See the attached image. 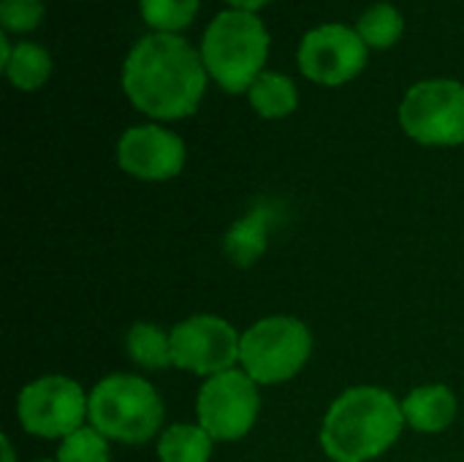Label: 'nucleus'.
<instances>
[{"instance_id": "obj_1", "label": "nucleus", "mask_w": 464, "mask_h": 462, "mask_svg": "<svg viewBox=\"0 0 464 462\" xmlns=\"http://www.w3.org/2000/svg\"><path fill=\"white\" fill-rule=\"evenodd\" d=\"M207 65L182 35L150 33L136 41L122 65V90L152 120L190 117L207 90Z\"/></svg>"}, {"instance_id": "obj_2", "label": "nucleus", "mask_w": 464, "mask_h": 462, "mask_svg": "<svg viewBox=\"0 0 464 462\" xmlns=\"http://www.w3.org/2000/svg\"><path fill=\"white\" fill-rule=\"evenodd\" d=\"M402 400L383 387H351L321 422V449L332 462H370L386 455L405 430Z\"/></svg>"}, {"instance_id": "obj_3", "label": "nucleus", "mask_w": 464, "mask_h": 462, "mask_svg": "<svg viewBox=\"0 0 464 462\" xmlns=\"http://www.w3.org/2000/svg\"><path fill=\"white\" fill-rule=\"evenodd\" d=\"M163 400L152 381L133 373H111L90 389L87 425L122 447H144L163 428Z\"/></svg>"}, {"instance_id": "obj_4", "label": "nucleus", "mask_w": 464, "mask_h": 462, "mask_svg": "<svg viewBox=\"0 0 464 462\" xmlns=\"http://www.w3.org/2000/svg\"><path fill=\"white\" fill-rule=\"evenodd\" d=\"M269 54L266 25L253 11H220L201 41V60L207 74L231 95L245 93L264 74Z\"/></svg>"}, {"instance_id": "obj_5", "label": "nucleus", "mask_w": 464, "mask_h": 462, "mask_svg": "<svg viewBox=\"0 0 464 462\" xmlns=\"http://www.w3.org/2000/svg\"><path fill=\"white\" fill-rule=\"evenodd\" d=\"M313 354V332L296 316H266L242 332L239 368L258 384L275 387L296 378Z\"/></svg>"}, {"instance_id": "obj_6", "label": "nucleus", "mask_w": 464, "mask_h": 462, "mask_svg": "<svg viewBox=\"0 0 464 462\" xmlns=\"http://www.w3.org/2000/svg\"><path fill=\"white\" fill-rule=\"evenodd\" d=\"M90 395L68 376H41L16 395V422L27 436L63 441L84 428Z\"/></svg>"}, {"instance_id": "obj_7", "label": "nucleus", "mask_w": 464, "mask_h": 462, "mask_svg": "<svg viewBox=\"0 0 464 462\" xmlns=\"http://www.w3.org/2000/svg\"><path fill=\"white\" fill-rule=\"evenodd\" d=\"M400 125L427 147L464 144V84L454 79L413 84L400 103Z\"/></svg>"}, {"instance_id": "obj_8", "label": "nucleus", "mask_w": 464, "mask_h": 462, "mask_svg": "<svg viewBox=\"0 0 464 462\" xmlns=\"http://www.w3.org/2000/svg\"><path fill=\"white\" fill-rule=\"evenodd\" d=\"M258 414V384L242 368H231L226 373L204 378L196 395V422L215 438V444L245 438L256 428Z\"/></svg>"}, {"instance_id": "obj_9", "label": "nucleus", "mask_w": 464, "mask_h": 462, "mask_svg": "<svg viewBox=\"0 0 464 462\" xmlns=\"http://www.w3.org/2000/svg\"><path fill=\"white\" fill-rule=\"evenodd\" d=\"M242 335L220 316L198 313L171 327V362L201 378L239 368Z\"/></svg>"}, {"instance_id": "obj_10", "label": "nucleus", "mask_w": 464, "mask_h": 462, "mask_svg": "<svg viewBox=\"0 0 464 462\" xmlns=\"http://www.w3.org/2000/svg\"><path fill=\"white\" fill-rule=\"evenodd\" d=\"M367 65L364 38L345 25H321L302 38L299 68L302 74L326 87H340L356 79Z\"/></svg>"}, {"instance_id": "obj_11", "label": "nucleus", "mask_w": 464, "mask_h": 462, "mask_svg": "<svg viewBox=\"0 0 464 462\" xmlns=\"http://www.w3.org/2000/svg\"><path fill=\"white\" fill-rule=\"evenodd\" d=\"M117 163L141 182L174 180L185 166V142L160 125H133L117 142Z\"/></svg>"}, {"instance_id": "obj_12", "label": "nucleus", "mask_w": 464, "mask_h": 462, "mask_svg": "<svg viewBox=\"0 0 464 462\" xmlns=\"http://www.w3.org/2000/svg\"><path fill=\"white\" fill-rule=\"evenodd\" d=\"M459 400L451 387L446 384H424L405 395L402 417L405 425L416 433H443L457 422Z\"/></svg>"}, {"instance_id": "obj_13", "label": "nucleus", "mask_w": 464, "mask_h": 462, "mask_svg": "<svg viewBox=\"0 0 464 462\" xmlns=\"http://www.w3.org/2000/svg\"><path fill=\"white\" fill-rule=\"evenodd\" d=\"M160 462H209L215 452V438L198 422H179L158 436Z\"/></svg>"}, {"instance_id": "obj_14", "label": "nucleus", "mask_w": 464, "mask_h": 462, "mask_svg": "<svg viewBox=\"0 0 464 462\" xmlns=\"http://www.w3.org/2000/svg\"><path fill=\"white\" fill-rule=\"evenodd\" d=\"M266 237H269V215L266 210L256 207L226 231L223 251L237 267H253L266 251Z\"/></svg>"}, {"instance_id": "obj_15", "label": "nucleus", "mask_w": 464, "mask_h": 462, "mask_svg": "<svg viewBox=\"0 0 464 462\" xmlns=\"http://www.w3.org/2000/svg\"><path fill=\"white\" fill-rule=\"evenodd\" d=\"M125 354L141 370L171 368V329H163L150 321L133 324L125 335Z\"/></svg>"}, {"instance_id": "obj_16", "label": "nucleus", "mask_w": 464, "mask_h": 462, "mask_svg": "<svg viewBox=\"0 0 464 462\" xmlns=\"http://www.w3.org/2000/svg\"><path fill=\"white\" fill-rule=\"evenodd\" d=\"M247 95H250V106L264 120L288 117L296 109V103H299V93H296L294 79H288L283 74H275V71H264L253 82V87L247 90Z\"/></svg>"}, {"instance_id": "obj_17", "label": "nucleus", "mask_w": 464, "mask_h": 462, "mask_svg": "<svg viewBox=\"0 0 464 462\" xmlns=\"http://www.w3.org/2000/svg\"><path fill=\"white\" fill-rule=\"evenodd\" d=\"M3 71L16 90H38L46 84V79L52 74V57L41 44L19 41L14 46L8 63L3 65Z\"/></svg>"}, {"instance_id": "obj_18", "label": "nucleus", "mask_w": 464, "mask_h": 462, "mask_svg": "<svg viewBox=\"0 0 464 462\" xmlns=\"http://www.w3.org/2000/svg\"><path fill=\"white\" fill-rule=\"evenodd\" d=\"M402 30H405V19L392 3H378L372 8H367L356 25V33L364 38V44L375 46V49L394 46L400 41Z\"/></svg>"}, {"instance_id": "obj_19", "label": "nucleus", "mask_w": 464, "mask_h": 462, "mask_svg": "<svg viewBox=\"0 0 464 462\" xmlns=\"http://www.w3.org/2000/svg\"><path fill=\"white\" fill-rule=\"evenodd\" d=\"M111 441L103 438L92 425H84L65 436L57 447V462H111Z\"/></svg>"}, {"instance_id": "obj_20", "label": "nucleus", "mask_w": 464, "mask_h": 462, "mask_svg": "<svg viewBox=\"0 0 464 462\" xmlns=\"http://www.w3.org/2000/svg\"><path fill=\"white\" fill-rule=\"evenodd\" d=\"M141 16L158 33L185 30L198 11V0H139Z\"/></svg>"}, {"instance_id": "obj_21", "label": "nucleus", "mask_w": 464, "mask_h": 462, "mask_svg": "<svg viewBox=\"0 0 464 462\" xmlns=\"http://www.w3.org/2000/svg\"><path fill=\"white\" fill-rule=\"evenodd\" d=\"M46 14L44 0H0V25L8 33H30Z\"/></svg>"}, {"instance_id": "obj_22", "label": "nucleus", "mask_w": 464, "mask_h": 462, "mask_svg": "<svg viewBox=\"0 0 464 462\" xmlns=\"http://www.w3.org/2000/svg\"><path fill=\"white\" fill-rule=\"evenodd\" d=\"M228 5L239 8V11H258L261 5H266L269 0H226Z\"/></svg>"}, {"instance_id": "obj_23", "label": "nucleus", "mask_w": 464, "mask_h": 462, "mask_svg": "<svg viewBox=\"0 0 464 462\" xmlns=\"http://www.w3.org/2000/svg\"><path fill=\"white\" fill-rule=\"evenodd\" d=\"M0 444H3V462H16L14 447H11V438H8V436H0Z\"/></svg>"}, {"instance_id": "obj_24", "label": "nucleus", "mask_w": 464, "mask_h": 462, "mask_svg": "<svg viewBox=\"0 0 464 462\" xmlns=\"http://www.w3.org/2000/svg\"><path fill=\"white\" fill-rule=\"evenodd\" d=\"M33 462H57V460H33Z\"/></svg>"}]
</instances>
